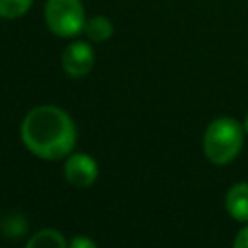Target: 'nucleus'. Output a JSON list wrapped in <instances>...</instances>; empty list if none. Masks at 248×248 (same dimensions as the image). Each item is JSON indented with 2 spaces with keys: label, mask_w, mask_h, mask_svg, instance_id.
I'll use <instances>...</instances> for the list:
<instances>
[{
  "label": "nucleus",
  "mask_w": 248,
  "mask_h": 248,
  "mask_svg": "<svg viewBox=\"0 0 248 248\" xmlns=\"http://www.w3.org/2000/svg\"><path fill=\"white\" fill-rule=\"evenodd\" d=\"M225 209L234 221H248V182H236L227 190Z\"/></svg>",
  "instance_id": "423d86ee"
},
{
  "label": "nucleus",
  "mask_w": 248,
  "mask_h": 248,
  "mask_svg": "<svg viewBox=\"0 0 248 248\" xmlns=\"http://www.w3.org/2000/svg\"><path fill=\"white\" fill-rule=\"evenodd\" d=\"M70 246H72V248H95V246H97V242H95V240H91V238L78 236V238H74V240L70 242Z\"/></svg>",
  "instance_id": "f8f14e48"
},
{
  "label": "nucleus",
  "mask_w": 248,
  "mask_h": 248,
  "mask_svg": "<svg viewBox=\"0 0 248 248\" xmlns=\"http://www.w3.org/2000/svg\"><path fill=\"white\" fill-rule=\"evenodd\" d=\"M29 248H64L66 246V238L62 236V232L54 231V229H45L35 232L29 240H27Z\"/></svg>",
  "instance_id": "0eeeda50"
},
{
  "label": "nucleus",
  "mask_w": 248,
  "mask_h": 248,
  "mask_svg": "<svg viewBox=\"0 0 248 248\" xmlns=\"http://www.w3.org/2000/svg\"><path fill=\"white\" fill-rule=\"evenodd\" d=\"M242 126H244V132L248 134V114H246V118H244V124H242Z\"/></svg>",
  "instance_id": "ddd939ff"
},
{
  "label": "nucleus",
  "mask_w": 248,
  "mask_h": 248,
  "mask_svg": "<svg viewBox=\"0 0 248 248\" xmlns=\"http://www.w3.org/2000/svg\"><path fill=\"white\" fill-rule=\"evenodd\" d=\"M45 21L58 37H74L85 27V14L79 0H46Z\"/></svg>",
  "instance_id": "7ed1b4c3"
},
{
  "label": "nucleus",
  "mask_w": 248,
  "mask_h": 248,
  "mask_svg": "<svg viewBox=\"0 0 248 248\" xmlns=\"http://www.w3.org/2000/svg\"><path fill=\"white\" fill-rule=\"evenodd\" d=\"M83 31L87 33V37L91 41L101 43V41H107L112 35V23L107 17H103V16H95L89 21H85Z\"/></svg>",
  "instance_id": "6e6552de"
},
{
  "label": "nucleus",
  "mask_w": 248,
  "mask_h": 248,
  "mask_svg": "<svg viewBox=\"0 0 248 248\" xmlns=\"http://www.w3.org/2000/svg\"><path fill=\"white\" fill-rule=\"evenodd\" d=\"M25 229H27V221L21 213H12L4 221V232L10 238H19L25 232Z\"/></svg>",
  "instance_id": "9d476101"
},
{
  "label": "nucleus",
  "mask_w": 248,
  "mask_h": 248,
  "mask_svg": "<svg viewBox=\"0 0 248 248\" xmlns=\"http://www.w3.org/2000/svg\"><path fill=\"white\" fill-rule=\"evenodd\" d=\"M76 136L74 120L66 110L54 105L31 108L21 122V140L25 147L46 161H56L72 153Z\"/></svg>",
  "instance_id": "f257e3e1"
},
{
  "label": "nucleus",
  "mask_w": 248,
  "mask_h": 248,
  "mask_svg": "<svg viewBox=\"0 0 248 248\" xmlns=\"http://www.w3.org/2000/svg\"><path fill=\"white\" fill-rule=\"evenodd\" d=\"M232 244H234V248H248V225L236 232Z\"/></svg>",
  "instance_id": "9b49d317"
},
{
  "label": "nucleus",
  "mask_w": 248,
  "mask_h": 248,
  "mask_svg": "<svg viewBox=\"0 0 248 248\" xmlns=\"http://www.w3.org/2000/svg\"><path fill=\"white\" fill-rule=\"evenodd\" d=\"M93 62H95L93 48L83 41H76V43L68 45L62 52V68L72 78L87 76L93 68Z\"/></svg>",
  "instance_id": "20e7f679"
},
{
  "label": "nucleus",
  "mask_w": 248,
  "mask_h": 248,
  "mask_svg": "<svg viewBox=\"0 0 248 248\" xmlns=\"http://www.w3.org/2000/svg\"><path fill=\"white\" fill-rule=\"evenodd\" d=\"M64 174L66 180L76 186V188H87L95 182L99 169L93 157H89L87 153H74L68 157L66 165H64Z\"/></svg>",
  "instance_id": "39448f33"
},
{
  "label": "nucleus",
  "mask_w": 248,
  "mask_h": 248,
  "mask_svg": "<svg viewBox=\"0 0 248 248\" xmlns=\"http://www.w3.org/2000/svg\"><path fill=\"white\" fill-rule=\"evenodd\" d=\"M244 143V126L231 118L221 116L207 124L203 134V153L215 165H227L240 153Z\"/></svg>",
  "instance_id": "f03ea898"
},
{
  "label": "nucleus",
  "mask_w": 248,
  "mask_h": 248,
  "mask_svg": "<svg viewBox=\"0 0 248 248\" xmlns=\"http://www.w3.org/2000/svg\"><path fill=\"white\" fill-rule=\"evenodd\" d=\"M33 0H0V17L14 19L23 16L31 8Z\"/></svg>",
  "instance_id": "1a4fd4ad"
}]
</instances>
